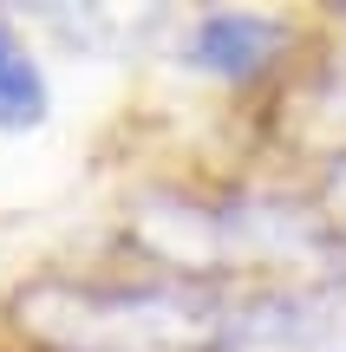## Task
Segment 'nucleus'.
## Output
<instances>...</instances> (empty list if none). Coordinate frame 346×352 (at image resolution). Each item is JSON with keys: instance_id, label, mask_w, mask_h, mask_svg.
Instances as JSON below:
<instances>
[{"instance_id": "nucleus-1", "label": "nucleus", "mask_w": 346, "mask_h": 352, "mask_svg": "<svg viewBox=\"0 0 346 352\" xmlns=\"http://www.w3.org/2000/svg\"><path fill=\"white\" fill-rule=\"evenodd\" d=\"M274 39H281V26L261 13H203L190 33V59L216 78H255L268 65Z\"/></svg>"}, {"instance_id": "nucleus-2", "label": "nucleus", "mask_w": 346, "mask_h": 352, "mask_svg": "<svg viewBox=\"0 0 346 352\" xmlns=\"http://www.w3.org/2000/svg\"><path fill=\"white\" fill-rule=\"evenodd\" d=\"M46 118H52V85L26 52V39L0 20V131L20 138V131H39Z\"/></svg>"}]
</instances>
